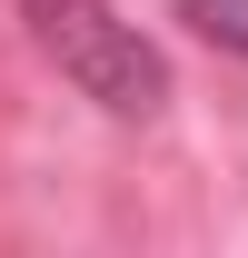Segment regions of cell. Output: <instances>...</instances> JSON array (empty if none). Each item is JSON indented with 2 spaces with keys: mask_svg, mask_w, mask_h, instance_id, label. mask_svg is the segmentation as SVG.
<instances>
[{
  "mask_svg": "<svg viewBox=\"0 0 248 258\" xmlns=\"http://www.w3.org/2000/svg\"><path fill=\"white\" fill-rule=\"evenodd\" d=\"M20 20H30V40L50 50V70H60L90 109H109V119H159V109H169L159 40L139 30V20H119L109 0H20Z\"/></svg>",
  "mask_w": 248,
  "mask_h": 258,
  "instance_id": "obj_1",
  "label": "cell"
},
{
  "mask_svg": "<svg viewBox=\"0 0 248 258\" xmlns=\"http://www.w3.org/2000/svg\"><path fill=\"white\" fill-rule=\"evenodd\" d=\"M179 20L209 50H228V60H248V0H179Z\"/></svg>",
  "mask_w": 248,
  "mask_h": 258,
  "instance_id": "obj_2",
  "label": "cell"
}]
</instances>
